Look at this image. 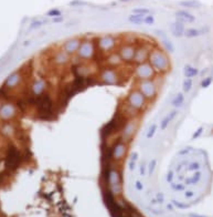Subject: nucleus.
Returning <instances> with one entry per match:
<instances>
[{
  "mask_svg": "<svg viewBox=\"0 0 213 217\" xmlns=\"http://www.w3.org/2000/svg\"><path fill=\"white\" fill-rule=\"evenodd\" d=\"M113 162H104L102 171V180L105 182L108 188L115 196H119L123 193V173L112 164Z\"/></svg>",
  "mask_w": 213,
  "mask_h": 217,
  "instance_id": "1",
  "label": "nucleus"
},
{
  "mask_svg": "<svg viewBox=\"0 0 213 217\" xmlns=\"http://www.w3.org/2000/svg\"><path fill=\"white\" fill-rule=\"evenodd\" d=\"M38 117L44 121H52L55 119L54 114V101L49 92H45L40 96H36L34 104Z\"/></svg>",
  "mask_w": 213,
  "mask_h": 217,
  "instance_id": "2",
  "label": "nucleus"
},
{
  "mask_svg": "<svg viewBox=\"0 0 213 217\" xmlns=\"http://www.w3.org/2000/svg\"><path fill=\"white\" fill-rule=\"evenodd\" d=\"M148 62L155 69L156 72L161 74L168 72V70L170 69V60L160 49H152L150 51Z\"/></svg>",
  "mask_w": 213,
  "mask_h": 217,
  "instance_id": "3",
  "label": "nucleus"
},
{
  "mask_svg": "<svg viewBox=\"0 0 213 217\" xmlns=\"http://www.w3.org/2000/svg\"><path fill=\"white\" fill-rule=\"evenodd\" d=\"M6 155L3 159V164L7 171L14 172L18 167L20 166L22 162V154L19 149L12 143H9L6 147Z\"/></svg>",
  "mask_w": 213,
  "mask_h": 217,
  "instance_id": "4",
  "label": "nucleus"
},
{
  "mask_svg": "<svg viewBox=\"0 0 213 217\" xmlns=\"http://www.w3.org/2000/svg\"><path fill=\"white\" fill-rule=\"evenodd\" d=\"M97 53L95 39H82L81 44L76 53L78 58L83 61H91L94 60Z\"/></svg>",
  "mask_w": 213,
  "mask_h": 217,
  "instance_id": "5",
  "label": "nucleus"
},
{
  "mask_svg": "<svg viewBox=\"0 0 213 217\" xmlns=\"http://www.w3.org/2000/svg\"><path fill=\"white\" fill-rule=\"evenodd\" d=\"M126 104L137 110L138 112H142L147 108L148 101L139 90L135 89V90H131L126 96Z\"/></svg>",
  "mask_w": 213,
  "mask_h": 217,
  "instance_id": "6",
  "label": "nucleus"
},
{
  "mask_svg": "<svg viewBox=\"0 0 213 217\" xmlns=\"http://www.w3.org/2000/svg\"><path fill=\"white\" fill-rule=\"evenodd\" d=\"M137 90H139L147 101H154L158 95V87L155 80H139Z\"/></svg>",
  "mask_w": 213,
  "mask_h": 217,
  "instance_id": "7",
  "label": "nucleus"
},
{
  "mask_svg": "<svg viewBox=\"0 0 213 217\" xmlns=\"http://www.w3.org/2000/svg\"><path fill=\"white\" fill-rule=\"evenodd\" d=\"M96 42V48L97 50L102 52L103 54H108L111 52H113L114 49L116 48V42H117V38H115L112 35H106V36L98 37L95 39Z\"/></svg>",
  "mask_w": 213,
  "mask_h": 217,
  "instance_id": "8",
  "label": "nucleus"
},
{
  "mask_svg": "<svg viewBox=\"0 0 213 217\" xmlns=\"http://www.w3.org/2000/svg\"><path fill=\"white\" fill-rule=\"evenodd\" d=\"M98 82H102L103 84L107 85H116L119 82V73L115 68L105 66L100 71V74L97 77Z\"/></svg>",
  "mask_w": 213,
  "mask_h": 217,
  "instance_id": "9",
  "label": "nucleus"
},
{
  "mask_svg": "<svg viewBox=\"0 0 213 217\" xmlns=\"http://www.w3.org/2000/svg\"><path fill=\"white\" fill-rule=\"evenodd\" d=\"M20 111L18 110L17 105L13 102L6 101L2 102L0 108V121L2 122H12L14 119H17Z\"/></svg>",
  "mask_w": 213,
  "mask_h": 217,
  "instance_id": "10",
  "label": "nucleus"
},
{
  "mask_svg": "<svg viewBox=\"0 0 213 217\" xmlns=\"http://www.w3.org/2000/svg\"><path fill=\"white\" fill-rule=\"evenodd\" d=\"M128 151L127 143L124 142L121 138H118L113 145L109 149V155H111V159L113 161L114 163L121 162V159L126 156V153Z\"/></svg>",
  "mask_w": 213,
  "mask_h": 217,
  "instance_id": "11",
  "label": "nucleus"
},
{
  "mask_svg": "<svg viewBox=\"0 0 213 217\" xmlns=\"http://www.w3.org/2000/svg\"><path fill=\"white\" fill-rule=\"evenodd\" d=\"M134 72L139 80H154L157 75L155 69L149 64L148 61L140 63V64H136Z\"/></svg>",
  "mask_w": 213,
  "mask_h": 217,
  "instance_id": "12",
  "label": "nucleus"
},
{
  "mask_svg": "<svg viewBox=\"0 0 213 217\" xmlns=\"http://www.w3.org/2000/svg\"><path fill=\"white\" fill-rule=\"evenodd\" d=\"M137 126H138V122L135 119H131V120H128L127 122L125 123V125L123 126V129L121 130V134H119V138L124 141L128 143L131 138H134L137 130Z\"/></svg>",
  "mask_w": 213,
  "mask_h": 217,
  "instance_id": "13",
  "label": "nucleus"
},
{
  "mask_svg": "<svg viewBox=\"0 0 213 217\" xmlns=\"http://www.w3.org/2000/svg\"><path fill=\"white\" fill-rule=\"evenodd\" d=\"M48 85H49V82L43 78H36L32 81L31 83V87H30V93L34 96H40L43 93L47 92L48 90Z\"/></svg>",
  "mask_w": 213,
  "mask_h": 217,
  "instance_id": "14",
  "label": "nucleus"
},
{
  "mask_svg": "<svg viewBox=\"0 0 213 217\" xmlns=\"http://www.w3.org/2000/svg\"><path fill=\"white\" fill-rule=\"evenodd\" d=\"M135 51H136V45L126 43V44H124V45H121V48H119L118 54H119V57H121L123 62L130 63V62H133V60H134Z\"/></svg>",
  "mask_w": 213,
  "mask_h": 217,
  "instance_id": "15",
  "label": "nucleus"
},
{
  "mask_svg": "<svg viewBox=\"0 0 213 217\" xmlns=\"http://www.w3.org/2000/svg\"><path fill=\"white\" fill-rule=\"evenodd\" d=\"M151 50L152 49H150L148 45H137L136 47L135 57H134V60H133V63L140 64V63H144V62H147Z\"/></svg>",
  "mask_w": 213,
  "mask_h": 217,
  "instance_id": "16",
  "label": "nucleus"
},
{
  "mask_svg": "<svg viewBox=\"0 0 213 217\" xmlns=\"http://www.w3.org/2000/svg\"><path fill=\"white\" fill-rule=\"evenodd\" d=\"M22 80H23L22 79V73L20 71H14V72H12L11 74L8 75L7 79L5 80V82H3L2 85L6 87L7 90L11 91V90H13L18 85L21 84Z\"/></svg>",
  "mask_w": 213,
  "mask_h": 217,
  "instance_id": "17",
  "label": "nucleus"
},
{
  "mask_svg": "<svg viewBox=\"0 0 213 217\" xmlns=\"http://www.w3.org/2000/svg\"><path fill=\"white\" fill-rule=\"evenodd\" d=\"M81 38H71V39H67L66 41H64L62 44V50L67 53L69 56H74L76 54L80 48V44H81Z\"/></svg>",
  "mask_w": 213,
  "mask_h": 217,
  "instance_id": "18",
  "label": "nucleus"
},
{
  "mask_svg": "<svg viewBox=\"0 0 213 217\" xmlns=\"http://www.w3.org/2000/svg\"><path fill=\"white\" fill-rule=\"evenodd\" d=\"M52 63L54 66H64L71 61V56L65 53L63 50L57 51L52 56Z\"/></svg>",
  "mask_w": 213,
  "mask_h": 217,
  "instance_id": "19",
  "label": "nucleus"
},
{
  "mask_svg": "<svg viewBox=\"0 0 213 217\" xmlns=\"http://www.w3.org/2000/svg\"><path fill=\"white\" fill-rule=\"evenodd\" d=\"M104 62L106 63V66H109V68H116L118 65L121 64V59L118 54V52H111L105 56L104 58Z\"/></svg>",
  "mask_w": 213,
  "mask_h": 217,
  "instance_id": "20",
  "label": "nucleus"
},
{
  "mask_svg": "<svg viewBox=\"0 0 213 217\" xmlns=\"http://www.w3.org/2000/svg\"><path fill=\"white\" fill-rule=\"evenodd\" d=\"M17 132V129L12 122H3L2 125H0V133L3 138H10L13 136Z\"/></svg>",
  "mask_w": 213,
  "mask_h": 217,
  "instance_id": "21",
  "label": "nucleus"
},
{
  "mask_svg": "<svg viewBox=\"0 0 213 217\" xmlns=\"http://www.w3.org/2000/svg\"><path fill=\"white\" fill-rule=\"evenodd\" d=\"M185 22L181 21L180 19H177L176 21L171 24V33L176 38H181L182 36H185Z\"/></svg>",
  "mask_w": 213,
  "mask_h": 217,
  "instance_id": "22",
  "label": "nucleus"
},
{
  "mask_svg": "<svg viewBox=\"0 0 213 217\" xmlns=\"http://www.w3.org/2000/svg\"><path fill=\"white\" fill-rule=\"evenodd\" d=\"M176 16H177L178 19H180L181 21L183 22H189V23H192L194 22L195 20V17L190 14L189 11H185V10H179L176 12Z\"/></svg>",
  "mask_w": 213,
  "mask_h": 217,
  "instance_id": "23",
  "label": "nucleus"
},
{
  "mask_svg": "<svg viewBox=\"0 0 213 217\" xmlns=\"http://www.w3.org/2000/svg\"><path fill=\"white\" fill-rule=\"evenodd\" d=\"M183 74H185V77L187 79H192V78H194V77H197L199 74V70L197 68L191 66L190 64H187L183 68Z\"/></svg>",
  "mask_w": 213,
  "mask_h": 217,
  "instance_id": "24",
  "label": "nucleus"
},
{
  "mask_svg": "<svg viewBox=\"0 0 213 217\" xmlns=\"http://www.w3.org/2000/svg\"><path fill=\"white\" fill-rule=\"evenodd\" d=\"M185 94L182 93V92H179V93L175 96V99L171 101V105L173 106V108H179L182 104H183V102H185Z\"/></svg>",
  "mask_w": 213,
  "mask_h": 217,
  "instance_id": "25",
  "label": "nucleus"
},
{
  "mask_svg": "<svg viewBox=\"0 0 213 217\" xmlns=\"http://www.w3.org/2000/svg\"><path fill=\"white\" fill-rule=\"evenodd\" d=\"M201 175H202V174H201L200 171H195L191 178H185V185H193V184H197V183L200 181V178H201Z\"/></svg>",
  "mask_w": 213,
  "mask_h": 217,
  "instance_id": "26",
  "label": "nucleus"
},
{
  "mask_svg": "<svg viewBox=\"0 0 213 217\" xmlns=\"http://www.w3.org/2000/svg\"><path fill=\"white\" fill-rule=\"evenodd\" d=\"M180 6L185 8H199L201 7V3L197 0H185L180 2Z\"/></svg>",
  "mask_w": 213,
  "mask_h": 217,
  "instance_id": "27",
  "label": "nucleus"
},
{
  "mask_svg": "<svg viewBox=\"0 0 213 217\" xmlns=\"http://www.w3.org/2000/svg\"><path fill=\"white\" fill-rule=\"evenodd\" d=\"M144 17L145 16L142 15H130L128 17V21L130 23H134V24H142L144 23Z\"/></svg>",
  "mask_w": 213,
  "mask_h": 217,
  "instance_id": "28",
  "label": "nucleus"
},
{
  "mask_svg": "<svg viewBox=\"0 0 213 217\" xmlns=\"http://www.w3.org/2000/svg\"><path fill=\"white\" fill-rule=\"evenodd\" d=\"M201 33V30L200 29H195V28H190V29H187L185 31V36L187 38H195V37H199Z\"/></svg>",
  "mask_w": 213,
  "mask_h": 217,
  "instance_id": "29",
  "label": "nucleus"
},
{
  "mask_svg": "<svg viewBox=\"0 0 213 217\" xmlns=\"http://www.w3.org/2000/svg\"><path fill=\"white\" fill-rule=\"evenodd\" d=\"M9 90H7L6 87H0V102H6L9 101Z\"/></svg>",
  "mask_w": 213,
  "mask_h": 217,
  "instance_id": "30",
  "label": "nucleus"
},
{
  "mask_svg": "<svg viewBox=\"0 0 213 217\" xmlns=\"http://www.w3.org/2000/svg\"><path fill=\"white\" fill-rule=\"evenodd\" d=\"M192 85H193L192 79H185V81H183V84H182V91H183L185 93H188V92H190V90H191Z\"/></svg>",
  "mask_w": 213,
  "mask_h": 217,
  "instance_id": "31",
  "label": "nucleus"
},
{
  "mask_svg": "<svg viewBox=\"0 0 213 217\" xmlns=\"http://www.w3.org/2000/svg\"><path fill=\"white\" fill-rule=\"evenodd\" d=\"M162 45L164 47V49L168 51L169 53H172L175 51V47L171 41H169L168 39H162Z\"/></svg>",
  "mask_w": 213,
  "mask_h": 217,
  "instance_id": "32",
  "label": "nucleus"
},
{
  "mask_svg": "<svg viewBox=\"0 0 213 217\" xmlns=\"http://www.w3.org/2000/svg\"><path fill=\"white\" fill-rule=\"evenodd\" d=\"M44 23H47V21H41V20H33L31 22V24L29 26V30H34V29H39L41 28Z\"/></svg>",
  "mask_w": 213,
  "mask_h": 217,
  "instance_id": "33",
  "label": "nucleus"
},
{
  "mask_svg": "<svg viewBox=\"0 0 213 217\" xmlns=\"http://www.w3.org/2000/svg\"><path fill=\"white\" fill-rule=\"evenodd\" d=\"M61 14H62V11L60 10V9H57V8H53V9H50L45 15H47V17H51V18H55V17H60L61 16Z\"/></svg>",
  "mask_w": 213,
  "mask_h": 217,
  "instance_id": "34",
  "label": "nucleus"
},
{
  "mask_svg": "<svg viewBox=\"0 0 213 217\" xmlns=\"http://www.w3.org/2000/svg\"><path fill=\"white\" fill-rule=\"evenodd\" d=\"M150 10L147 8H135L133 9V14L134 15H142V16H147L149 15Z\"/></svg>",
  "mask_w": 213,
  "mask_h": 217,
  "instance_id": "35",
  "label": "nucleus"
},
{
  "mask_svg": "<svg viewBox=\"0 0 213 217\" xmlns=\"http://www.w3.org/2000/svg\"><path fill=\"white\" fill-rule=\"evenodd\" d=\"M156 132H157V124H152L149 129H148V132H147V134H146V138H148V140L152 138L155 136Z\"/></svg>",
  "mask_w": 213,
  "mask_h": 217,
  "instance_id": "36",
  "label": "nucleus"
},
{
  "mask_svg": "<svg viewBox=\"0 0 213 217\" xmlns=\"http://www.w3.org/2000/svg\"><path fill=\"white\" fill-rule=\"evenodd\" d=\"M156 167H157V159H151V161L149 162V164H148V168H147L148 174H149L150 176L154 174L155 170H156Z\"/></svg>",
  "mask_w": 213,
  "mask_h": 217,
  "instance_id": "37",
  "label": "nucleus"
},
{
  "mask_svg": "<svg viewBox=\"0 0 213 217\" xmlns=\"http://www.w3.org/2000/svg\"><path fill=\"white\" fill-rule=\"evenodd\" d=\"M172 205L176 206V207L179 208V210H187V208L190 206L189 204H183V203H181V202H178V201H176V199L172 201Z\"/></svg>",
  "mask_w": 213,
  "mask_h": 217,
  "instance_id": "38",
  "label": "nucleus"
},
{
  "mask_svg": "<svg viewBox=\"0 0 213 217\" xmlns=\"http://www.w3.org/2000/svg\"><path fill=\"white\" fill-rule=\"evenodd\" d=\"M170 119L168 117V115L164 116L162 120H161V122H160V129L161 130H166L168 126H169V124H170Z\"/></svg>",
  "mask_w": 213,
  "mask_h": 217,
  "instance_id": "39",
  "label": "nucleus"
},
{
  "mask_svg": "<svg viewBox=\"0 0 213 217\" xmlns=\"http://www.w3.org/2000/svg\"><path fill=\"white\" fill-rule=\"evenodd\" d=\"M171 188H172L175 192H183L185 189V186L183 184H175V183H171Z\"/></svg>",
  "mask_w": 213,
  "mask_h": 217,
  "instance_id": "40",
  "label": "nucleus"
},
{
  "mask_svg": "<svg viewBox=\"0 0 213 217\" xmlns=\"http://www.w3.org/2000/svg\"><path fill=\"white\" fill-rule=\"evenodd\" d=\"M213 82V78L212 77H208V78H206V79L202 80V82H201V87H203V89H206V87H208L211 83Z\"/></svg>",
  "mask_w": 213,
  "mask_h": 217,
  "instance_id": "41",
  "label": "nucleus"
},
{
  "mask_svg": "<svg viewBox=\"0 0 213 217\" xmlns=\"http://www.w3.org/2000/svg\"><path fill=\"white\" fill-rule=\"evenodd\" d=\"M154 22H155V18L151 15H147L144 17V23H145V24L151 26V24H154Z\"/></svg>",
  "mask_w": 213,
  "mask_h": 217,
  "instance_id": "42",
  "label": "nucleus"
},
{
  "mask_svg": "<svg viewBox=\"0 0 213 217\" xmlns=\"http://www.w3.org/2000/svg\"><path fill=\"white\" fill-rule=\"evenodd\" d=\"M199 170H200V164L198 162H192L188 166V171H199Z\"/></svg>",
  "mask_w": 213,
  "mask_h": 217,
  "instance_id": "43",
  "label": "nucleus"
},
{
  "mask_svg": "<svg viewBox=\"0 0 213 217\" xmlns=\"http://www.w3.org/2000/svg\"><path fill=\"white\" fill-rule=\"evenodd\" d=\"M146 172H147V163L146 162H142L140 165H139V174L142 176H144L146 174Z\"/></svg>",
  "mask_w": 213,
  "mask_h": 217,
  "instance_id": "44",
  "label": "nucleus"
},
{
  "mask_svg": "<svg viewBox=\"0 0 213 217\" xmlns=\"http://www.w3.org/2000/svg\"><path fill=\"white\" fill-rule=\"evenodd\" d=\"M173 175H175L173 171L169 170V171L167 172V175H166V181L171 184V183H172V181H173Z\"/></svg>",
  "mask_w": 213,
  "mask_h": 217,
  "instance_id": "45",
  "label": "nucleus"
},
{
  "mask_svg": "<svg viewBox=\"0 0 213 217\" xmlns=\"http://www.w3.org/2000/svg\"><path fill=\"white\" fill-rule=\"evenodd\" d=\"M71 7H76V6H82V5H85L82 0H72L71 2L69 3Z\"/></svg>",
  "mask_w": 213,
  "mask_h": 217,
  "instance_id": "46",
  "label": "nucleus"
},
{
  "mask_svg": "<svg viewBox=\"0 0 213 217\" xmlns=\"http://www.w3.org/2000/svg\"><path fill=\"white\" fill-rule=\"evenodd\" d=\"M135 188L138 192H142V189H144V184H142L139 180H137V181L135 182Z\"/></svg>",
  "mask_w": 213,
  "mask_h": 217,
  "instance_id": "47",
  "label": "nucleus"
},
{
  "mask_svg": "<svg viewBox=\"0 0 213 217\" xmlns=\"http://www.w3.org/2000/svg\"><path fill=\"white\" fill-rule=\"evenodd\" d=\"M202 132H203V127L201 126V127H199L198 130H197L195 132H194V133H193V135H192V138H193V140H194V138H198L200 135L202 134Z\"/></svg>",
  "mask_w": 213,
  "mask_h": 217,
  "instance_id": "48",
  "label": "nucleus"
},
{
  "mask_svg": "<svg viewBox=\"0 0 213 217\" xmlns=\"http://www.w3.org/2000/svg\"><path fill=\"white\" fill-rule=\"evenodd\" d=\"M177 115H178V108H175V110H172L170 113L168 114V117L170 119V121H172Z\"/></svg>",
  "mask_w": 213,
  "mask_h": 217,
  "instance_id": "49",
  "label": "nucleus"
},
{
  "mask_svg": "<svg viewBox=\"0 0 213 217\" xmlns=\"http://www.w3.org/2000/svg\"><path fill=\"white\" fill-rule=\"evenodd\" d=\"M156 199H157V203H159V204H162L163 201H164V197H163L162 193H157Z\"/></svg>",
  "mask_w": 213,
  "mask_h": 217,
  "instance_id": "50",
  "label": "nucleus"
},
{
  "mask_svg": "<svg viewBox=\"0 0 213 217\" xmlns=\"http://www.w3.org/2000/svg\"><path fill=\"white\" fill-rule=\"evenodd\" d=\"M139 159V154L137 152H133L130 154V161H134V162H137Z\"/></svg>",
  "mask_w": 213,
  "mask_h": 217,
  "instance_id": "51",
  "label": "nucleus"
},
{
  "mask_svg": "<svg viewBox=\"0 0 213 217\" xmlns=\"http://www.w3.org/2000/svg\"><path fill=\"white\" fill-rule=\"evenodd\" d=\"M63 17L60 16V17H55V18H52V22L53 23H60V22H63Z\"/></svg>",
  "mask_w": 213,
  "mask_h": 217,
  "instance_id": "52",
  "label": "nucleus"
},
{
  "mask_svg": "<svg viewBox=\"0 0 213 217\" xmlns=\"http://www.w3.org/2000/svg\"><path fill=\"white\" fill-rule=\"evenodd\" d=\"M135 166H136V162H134V161H129V163H128V168H129V171H134L135 170Z\"/></svg>",
  "mask_w": 213,
  "mask_h": 217,
  "instance_id": "53",
  "label": "nucleus"
},
{
  "mask_svg": "<svg viewBox=\"0 0 213 217\" xmlns=\"http://www.w3.org/2000/svg\"><path fill=\"white\" fill-rule=\"evenodd\" d=\"M189 151H190V149H183V150L179 151V153H178V155H180V156H183V155H187V154L189 153Z\"/></svg>",
  "mask_w": 213,
  "mask_h": 217,
  "instance_id": "54",
  "label": "nucleus"
},
{
  "mask_svg": "<svg viewBox=\"0 0 213 217\" xmlns=\"http://www.w3.org/2000/svg\"><path fill=\"white\" fill-rule=\"evenodd\" d=\"M156 35L159 37H161L162 39H166L167 38V36H166V33L163 32V31H159V30H156Z\"/></svg>",
  "mask_w": 213,
  "mask_h": 217,
  "instance_id": "55",
  "label": "nucleus"
},
{
  "mask_svg": "<svg viewBox=\"0 0 213 217\" xmlns=\"http://www.w3.org/2000/svg\"><path fill=\"white\" fill-rule=\"evenodd\" d=\"M185 197L187 198H191V197H193L194 196V193L192 192V191H187L185 193Z\"/></svg>",
  "mask_w": 213,
  "mask_h": 217,
  "instance_id": "56",
  "label": "nucleus"
},
{
  "mask_svg": "<svg viewBox=\"0 0 213 217\" xmlns=\"http://www.w3.org/2000/svg\"><path fill=\"white\" fill-rule=\"evenodd\" d=\"M167 210H173V205H172V204H168V205H167Z\"/></svg>",
  "mask_w": 213,
  "mask_h": 217,
  "instance_id": "57",
  "label": "nucleus"
},
{
  "mask_svg": "<svg viewBox=\"0 0 213 217\" xmlns=\"http://www.w3.org/2000/svg\"><path fill=\"white\" fill-rule=\"evenodd\" d=\"M183 178H185V175H183V174H180V175L178 176V180H179V181H182Z\"/></svg>",
  "mask_w": 213,
  "mask_h": 217,
  "instance_id": "58",
  "label": "nucleus"
},
{
  "mask_svg": "<svg viewBox=\"0 0 213 217\" xmlns=\"http://www.w3.org/2000/svg\"><path fill=\"white\" fill-rule=\"evenodd\" d=\"M191 217H206V216H202V215H197V214H191Z\"/></svg>",
  "mask_w": 213,
  "mask_h": 217,
  "instance_id": "59",
  "label": "nucleus"
},
{
  "mask_svg": "<svg viewBox=\"0 0 213 217\" xmlns=\"http://www.w3.org/2000/svg\"><path fill=\"white\" fill-rule=\"evenodd\" d=\"M131 0H119V2H130Z\"/></svg>",
  "mask_w": 213,
  "mask_h": 217,
  "instance_id": "60",
  "label": "nucleus"
},
{
  "mask_svg": "<svg viewBox=\"0 0 213 217\" xmlns=\"http://www.w3.org/2000/svg\"><path fill=\"white\" fill-rule=\"evenodd\" d=\"M29 44H30V41H24L23 45H29Z\"/></svg>",
  "mask_w": 213,
  "mask_h": 217,
  "instance_id": "61",
  "label": "nucleus"
},
{
  "mask_svg": "<svg viewBox=\"0 0 213 217\" xmlns=\"http://www.w3.org/2000/svg\"><path fill=\"white\" fill-rule=\"evenodd\" d=\"M1 104H2V102H0V108H1Z\"/></svg>",
  "mask_w": 213,
  "mask_h": 217,
  "instance_id": "62",
  "label": "nucleus"
}]
</instances>
